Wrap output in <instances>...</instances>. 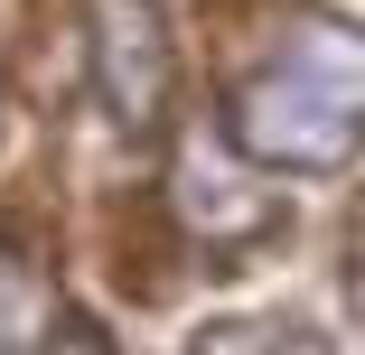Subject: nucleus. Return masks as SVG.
<instances>
[{
	"label": "nucleus",
	"instance_id": "39448f33",
	"mask_svg": "<svg viewBox=\"0 0 365 355\" xmlns=\"http://www.w3.org/2000/svg\"><path fill=\"white\" fill-rule=\"evenodd\" d=\"M29 355H103V337H94L85 318H56V327H47V346H29Z\"/></svg>",
	"mask_w": 365,
	"mask_h": 355
},
{
	"label": "nucleus",
	"instance_id": "7ed1b4c3",
	"mask_svg": "<svg viewBox=\"0 0 365 355\" xmlns=\"http://www.w3.org/2000/svg\"><path fill=\"white\" fill-rule=\"evenodd\" d=\"M169 216H178L187 243H206V253H244V243H262V234L281 225V196L225 150V140H187L178 169H169Z\"/></svg>",
	"mask_w": 365,
	"mask_h": 355
},
{
	"label": "nucleus",
	"instance_id": "f257e3e1",
	"mask_svg": "<svg viewBox=\"0 0 365 355\" xmlns=\"http://www.w3.org/2000/svg\"><path fill=\"white\" fill-rule=\"evenodd\" d=\"M225 140L262 169H346L365 150V38L319 10H281L272 65L235 85Z\"/></svg>",
	"mask_w": 365,
	"mask_h": 355
},
{
	"label": "nucleus",
	"instance_id": "20e7f679",
	"mask_svg": "<svg viewBox=\"0 0 365 355\" xmlns=\"http://www.w3.org/2000/svg\"><path fill=\"white\" fill-rule=\"evenodd\" d=\"M197 355H328L309 327H281V318H225V327H206Z\"/></svg>",
	"mask_w": 365,
	"mask_h": 355
},
{
	"label": "nucleus",
	"instance_id": "f03ea898",
	"mask_svg": "<svg viewBox=\"0 0 365 355\" xmlns=\"http://www.w3.org/2000/svg\"><path fill=\"white\" fill-rule=\"evenodd\" d=\"M85 56H94V94L103 112L131 131V140H150L169 122V94H178V56H169V28L150 0H85Z\"/></svg>",
	"mask_w": 365,
	"mask_h": 355
},
{
	"label": "nucleus",
	"instance_id": "423d86ee",
	"mask_svg": "<svg viewBox=\"0 0 365 355\" xmlns=\"http://www.w3.org/2000/svg\"><path fill=\"white\" fill-rule=\"evenodd\" d=\"M356 253H365V216H356Z\"/></svg>",
	"mask_w": 365,
	"mask_h": 355
}]
</instances>
